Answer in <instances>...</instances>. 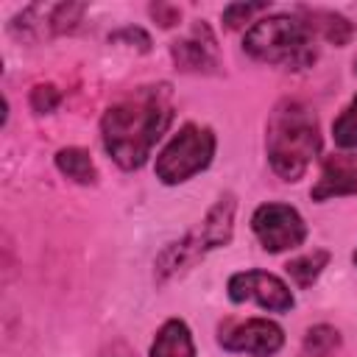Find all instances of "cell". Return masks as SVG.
<instances>
[{
    "instance_id": "cell-6",
    "label": "cell",
    "mask_w": 357,
    "mask_h": 357,
    "mask_svg": "<svg viewBox=\"0 0 357 357\" xmlns=\"http://www.w3.org/2000/svg\"><path fill=\"white\" fill-rule=\"evenodd\" d=\"M251 229L259 240V245L271 254H279V251H290L296 245L304 243L307 237V223L304 218L287 206V204H262L254 209L251 215Z\"/></svg>"
},
{
    "instance_id": "cell-20",
    "label": "cell",
    "mask_w": 357,
    "mask_h": 357,
    "mask_svg": "<svg viewBox=\"0 0 357 357\" xmlns=\"http://www.w3.org/2000/svg\"><path fill=\"white\" fill-rule=\"evenodd\" d=\"M151 14L156 17V22H159L162 28H170V25H176V22H178V17H181V11H178L176 6H165V3H156V6H151Z\"/></svg>"
},
{
    "instance_id": "cell-9",
    "label": "cell",
    "mask_w": 357,
    "mask_h": 357,
    "mask_svg": "<svg viewBox=\"0 0 357 357\" xmlns=\"http://www.w3.org/2000/svg\"><path fill=\"white\" fill-rule=\"evenodd\" d=\"M170 56L184 73H215L220 64L215 36L204 22H198L184 39H176L170 45Z\"/></svg>"
},
{
    "instance_id": "cell-10",
    "label": "cell",
    "mask_w": 357,
    "mask_h": 357,
    "mask_svg": "<svg viewBox=\"0 0 357 357\" xmlns=\"http://www.w3.org/2000/svg\"><path fill=\"white\" fill-rule=\"evenodd\" d=\"M357 192V156L354 153H329L321 162V178L310 190L312 201H329Z\"/></svg>"
},
{
    "instance_id": "cell-17",
    "label": "cell",
    "mask_w": 357,
    "mask_h": 357,
    "mask_svg": "<svg viewBox=\"0 0 357 357\" xmlns=\"http://www.w3.org/2000/svg\"><path fill=\"white\" fill-rule=\"evenodd\" d=\"M84 8H86V6H81V3H59V6H50V8H47V28H50L53 33H67V31H73V28L78 25Z\"/></svg>"
},
{
    "instance_id": "cell-14",
    "label": "cell",
    "mask_w": 357,
    "mask_h": 357,
    "mask_svg": "<svg viewBox=\"0 0 357 357\" xmlns=\"http://www.w3.org/2000/svg\"><path fill=\"white\" fill-rule=\"evenodd\" d=\"M326 262H329V251H326V248H312V251H307V254L290 259L284 268H287L290 279H293L298 287H312L315 279L321 276V271L326 268Z\"/></svg>"
},
{
    "instance_id": "cell-18",
    "label": "cell",
    "mask_w": 357,
    "mask_h": 357,
    "mask_svg": "<svg viewBox=\"0 0 357 357\" xmlns=\"http://www.w3.org/2000/svg\"><path fill=\"white\" fill-rule=\"evenodd\" d=\"M259 11H268V3H229L220 17H223V25L234 31V28L251 22V17H257Z\"/></svg>"
},
{
    "instance_id": "cell-16",
    "label": "cell",
    "mask_w": 357,
    "mask_h": 357,
    "mask_svg": "<svg viewBox=\"0 0 357 357\" xmlns=\"http://www.w3.org/2000/svg\"><path fill=\"white\" fill-rule=\"evenodd\" d=\"M332 137H335V145L343 148V151L357 148V95L349 100V106L332 123Z\"/></svg>"
},
{
    "instance_id": "cell-1",
    "label": "cell",
    "mask_w": 357,
    "mask_h": 357,
    "mask_svg": "<svg viewBox=\"0 0 357 357\" xmlns=\"http://www.w3.org/2000/svg\"><path fill=\"white\" fill-rule=\"evenodd\" d=\"M170 120V84L137 86L106 109L100 120L103 148L123 170H137L148 162L153 145L167 131Z\"/></svg>"
},
{
    "instance_id": "cell-8",
    "label": "cell",
    "mask_w": 357,
    "mask_h": 357,
    "mask_svg": "<svg viewBox=\"0 0 357 357\" xmlns=\"http://www.w3.org/2000/svg\"><path fill=\"white\" fill-rule=\"evenodd\" d=\"M218 340L226 351H240V354H254V357H273L284 346V332L276 321L248 318V321H240V324L220 326Z\"/></svg>"
},
{
    "instance_id": "cell-12",
    "label": "cell",
    "mask_w": 357,
    "mask_h": 357,
    "mask_svg": "<svg viewBox=\"0 0 357 357\" xmlns=\"http://www.w3.org/2000/svg\"><path fill=\"white\" fill-rule=\"evenodd\" d=\"M304 22L312 28L315 36H321V39H326L329 45H337V47L349 45L351 36H354L351 22H349L343 14H335V11H310V14L304 17Z\"/></svg>"
},
{
    "instance_id": "cell-13",
    "label": "cell",
    "mask_w": 357,
    "mask_h": 357,
    "mask_svg": "<svg viewBox=\"0 0 357 357\" xmlns=\"http://www.w3.org/2000/svg\"><path fill=\"white\" fill-rule=\"evenodd\" d=\"M56 167H59L61 176L73 178L75 184H95V178H98V170H95V162H92L89 151L75 148V145L61 148L56 153Z\"/></svg>"
},
{
    "instance_id": "cell-5",
    "label": "cell",
    "mask_w": 357,
    "mask_h": 357,
    "mask_svg": "<svg viewBox=\"0 0 357 357\" xmlns=\"http://www.w3.org/2000/svg\"><path fill=\"white\" fill-rule=\"evenodd\" d=\"M215 156V134L206 126L184 123L156 156V178L162 184H181L209 167Z\"/></svg>"
},
{
    "instance_id": "cell-7",
    "label": "cell",
    "mask_w": 357,
    "mask_h": 357,
    "mask_svg": "<svg viewBox=\"0 0 357 357\" xmlns=\"http://www.w3.org/2000/svg\"><path fill=\"white\" fill-rule=\"evenodd\" d=\"M226 290L234 304L254 301L257 307H262L268 312H287L296 304L290 287L268 271H240L229 279Z\"/></svg>"
},
{
    "instance_id": "cell-4",
    "label": "cell",
    "mask_w": 357,
    "mask_h": 357,
    "mask_svg": "<svg viewBox=\"0 0 357 357\" xmlns=\"http://www.w3.org/2000/svg\"><path fill=\"white\" fill-rule=\"evenodd\" d=\"M243 50L257 61L287 70H304L318 56L312 28L293 14H268L257 20L243 39Z\"/></svg>"
},
{
    "instance_id": "cell-11",
    "label": "cell",
    "mask_w": 357,
    "mask_h": 357,
    "mask_svg": "<svg viewBox=\"0 0 357 357\" xmlns=\"http://www.w3.org/2000/svg\"><path fill=\"white\" fill-rule=\"evenodd\" d=\"M148 354L151 357H195L190 326L181 318H167L159 326V332H156Z\"/></svg>"
},
{
    "instance_id": "cell-21",
    "label": "cell",
    "mask_w": 357,
    "mask_h": 357,
    "mask_svg": "<svg viewBox=\"0 0 357 357\" xmlns=\"http://www.w3.org/2000/svg\"><path fill=\"white\" fill-rule=\"evenodd\" d=\"M351 262H354V265H357V248H354V254H351Z\"/></svg>"
},
{
    "instance_id": "cell-2",
    "label": "cell",
    "mask_w": 357,
    "mask_h": 357,
    "mask_svg": "<svg viewBox=\"0 0 357 357\" xmlns=\"http://www.w3.org/2000/svg\"><path fill=\"white\" fill-rule=\"evenodd\" d=\"M265 151L279 178L298 181L321 151V128L312 106L298 98L279 100L268 117Z\"/></svg>"
},
{
    "instance_id": "cell-3",
    "label": "cell",
    "mask_w": 357,
    "mask_h": 357,
    "mask_svg": "<svg viewBox=\"0 0 357 357\" xmlns=\"http://www.w3.org/2000/svg\"><path fill=\"white\" fill-rule=\"evenodd\" d=\"M234 209H237L234 192H223L209 206V212L181 240L165 245L162 254L153 262V279H156V284H167L178 273L190 271L209 251L229 245V240L234 234Z\"/></svg>"
},
{
    "instance_id": "cell-19",
    "label": "cell",
    "mask_w": 357,
    "mask_h": 357,
    "mask_svg": "<svg viewBox=\"0 0 357 357\" xmlns=\"http://www.w3.org/2000/svg\"><path fill=\"white\" fill-rule=\"evenodd\" d=\"M59 100H61V92H59L53 84H36V86L31 89V109H33L36 114L53 112V109L59 106Z\"/></svg>"
},
{
    "instance_id": "cell-15",
    "label": "cell",
    "mask_w": 357,
    "mask_h": 357,
    "mask_svg": "<svg viewBox=\"0 0 357 357\" xmlns=\"http://www.w3.org/2000/svg\"><path fill=\"white\" fill-rule=\"evenodd\" d=\"M340 349V332L329 324L310 326L304 335V357H332Z\"/></svg>"
}]
</instances>
